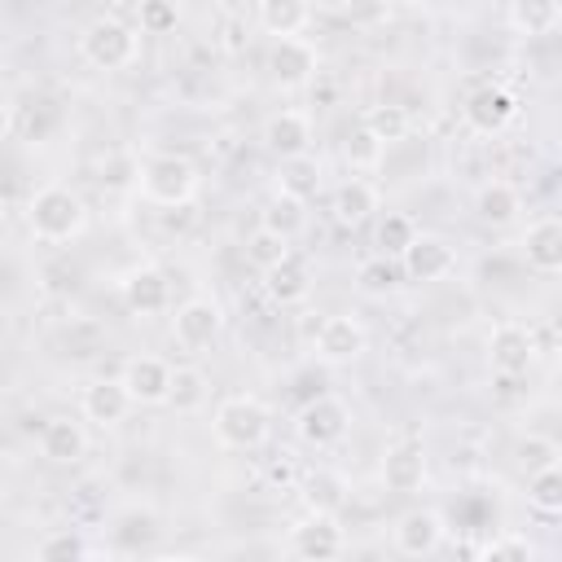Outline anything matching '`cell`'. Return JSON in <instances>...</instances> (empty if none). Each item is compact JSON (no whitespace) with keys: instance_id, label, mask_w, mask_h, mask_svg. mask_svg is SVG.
Segmentation results:
<instances>
[{"instance_id":"obj_16","label":"cell","mask_w":562,"mask_h":562,"mask_svg":"<svg viewBox=\"0 0 562 562\" xmlns=\"http://www.w3.org/2000/svg\"><path fill=\"white\" fill-rule=\"evenodd\" d=\"M132 408H136V404H132L123 378H92V382L79 391V413H83V422H92L97 430L123 426Z\"/></svg>"},{"instance_id":"obj_34","label":"cell","mask_w":562,"mask_h":562,"mask_svg":"<svg viewBox=\"0 0 562 562\" xmlns=\"http://www.w3.org/2000/svg\"><path fill=\"white\" fill-rule=\"evenodd\" d=\"M382 158H386V145H382L364 123H356V127L342 136V162H347L351 171H373V167H382Z\"/></svg>"},{"instance_id":"obj_20","label":"cell","mask_w":562,"mask_h":562,"mask_svg":"<svg viewBox=\"0 0 562 562\" xmlns=\"http://www.w3.org/2000/svg\"><path fill=\"white\" fill-rule=\"evenodd\" d=\"M474 220L487 228H509L522 220V189L514 180H483L474 189Z\"/></svg>"},{"instance_id":"obj_30","label":"cell","mask_w":562,"mask_h":562,"mask_svg":"<svg viewBox=\"0 0 562 562\" xmlns=\"http://www.w3.org/2000/svg\"><path fill=\"white\" fill-rule=\"evenodd\" d=\"M386 149L391 145H400V140H408V132H413V119H408V110L404 105H395V101H382V105H369L364 110V119H360Z\"/></svg>"},{"instance_id":"obj_24","label":"cell","mask_w":562,"mask_h":562,"mask_svg":"<svg viewBox=\"0 0 562 562\" xmlns=\"http://www.w3.org/2000/svg\"><path fill=\"white\" fill-rule=\"evenodd\" d=\"M299 496H303L307 509L338 514V509L347 505V496H351V483H347L342 470H334V465H316V470L299 474Z\"/></svg>"},{"instance_id":"obj_42","label":"cell","mask_w":562,"mask_h":562,"mask_svg":"<svg viewBox=\"0 0 562 562\" xmlns=\"http://www.w3.org/2000/svg\"><path fill=\"white\" fill-rule=\"evenodd\" d=\"M246 40H250V26H246L241 18H228V22H224V35H220V48L237 53V48H246Z\"/></svg>"},{"instance_id":"obj_19","label":"cell","mask_w":562,"mask_h":562,"mask_svg":"<svg viewBox=\"0 0 562 562\" xmlns=\"http://www.w3.org/2000/svg\"><path fill=\"white\" fill-rule=\"evenodd\" d=\"M123 386H127V395H132V404H167V386H171V364L162 360V356H149V351H140V356H132L127 364H123Z\"/></svg>"},{"instance_id":"obj_17","label":"cell","mask_w":562,"mask_h":562,"mask_svg":"<svg viewBox=\"0 0 562 562\" xmlns=\"http://www.w3.org/2000/svg\"><path fill=\"white\" fill-rule=\"evenodd\" d=\"M378 206H382L378 184L364 180V176H347V180L329 193V215H334L338 228H360V224H369V220L378 215Z\"/></svg>"},{"instance_id":"obj_27","label":"cell","mask_w":562,"mask_h":562,"mask_svg":"<svg viewBox=\"0 0 562 562\" xmlns=\"http://www.w3.org/2000/svg\"><path fill=\"white\" fill-rule=\"evenodd\" d=\"M211 386H206V373L198 364H171V386H167V408L176 413H198L206 404Z\"/></svg>"},{"instance_id":"obj_6","label":"cell","mask_w":562,"mask_h":562,"mask_svg":"<svg viewBox=\"0 0 562 562\" xmlns=\"http://www.w3.org/2000/svg\"><path fill=\"white\" fill-rule=\"evenodd\" d=\"M461 119H465V127H470L474 136H501V132H509L514 119H518V97H514L505 83H479V88L465 97Z\"/></svg>"},{"instance_id":"obj_37","label":"cell","mask_w":562,"mask_h":562,"mask_svg":"<svg viewBox=\"0 0 562 562\" xmlns=\"http://www.w3.org/2000/svg\"><path fill=\"white\" fill-rule=\"evenodd\" d=\"M176 22H180L176 0H140L136 4V31H145V35H171Z\"/></svg>"},{"instance_id":"obj_28","label":"cell","mask_w":562,"mask_h":562,"mask_svg":"<svg viewBox=\"0 0 562 562\" xmlns=\"http://www.w3.org/2000/svg\"><path fill=\"white\" fill-rule=\"evenodd\" d=\"M356 285H360V294H369V299H386V294H395L400 285H404V272H400V259H391V255H369L360 268H356Z\"/></svg>"},{"instance_id":"obj_13","label":"cell","mask_w":562,"mask_h":562,"mask_svg":"<svg viewBox=\"0 0 562 562\" xmlns=\"http://www.w3.org/2000/svg\"><path fill=\"white\" fill-rule=\"evenodd\" d=\"M400 272H404V281H443L457 272V246L439 233L417 228V237L400 255Z\"/></svg>"},{"instance_id":"obj_32","label":"cell","mask_w":562,"mask_h":562,"mask_svg":"<svg viewBox=\"0 0 562 562\" xmlns=\"http://www.w3.org/2000/svg\"><path fill=\"white\" fill-rule=\"evenodd\" d=\"M413 237H417V224H413V215H404V211H382L378 224H373V246H378V255L400 259Z\"/></svg>"},{"instance_id":"obj_9","label":"cell","mask_w":562,"mask_h":562,"mask_svg":"<svg viewBox=\"0 0 562 562\" xmlns=\"http://www.w3.org/2000/svg\"><path fill=\"white\" fill-rule=\"evenodd\" d=\"M294 430H299V439H303L307 448H334V443H342L347 430H351V408H347V400H338V395H316V400H307V404L299 408Z\"/></svg>"},{"instance_id":"obj_45","label":"cell","mask_w":562,"mask_h":562,"mask_svg":"<svg viewBox=\"0 0 562 562\" xmlns=\"http://www.w3.org/2000/svg\"><path fill=\"white\" fill-rule=\"evenodd\" d=\"M4 70H9V53H4V44H0V79H4Z\"/></svg>"},{"instance_id":"obj_4","label":"cell","mask_w":562,"mask_h":562,"mask_svg":"<svg viewBox=\"0 0 562 562\" xmlns=\"http://www.w3.org/2000/svg\"><path fill=\"white\" fill-rule=\"evenodd\" d=\"M79 57L97 70H127L140 57V31L123 18H114V13L92 18L79 31Z\"/></svg>"},{"instance_id":"obj_44","label":"cell","mask_w":562,"mask_h":562,"mask_svg":"<svg viewBox=\"0 0 562 562\" xmlns=\"http://www.w3.org/2000/svg\"><path fill=\"white\" fill-rule=\"evenodd\" d=\"M347 4H351V0H312V9L334 13V18H342V13H347Z\"/></svg>"},{"instance_id":"obj_5","label":"cell","mask_w":562,"mask_h":562,"mask_svg":"<svg viewBox=\"0 0 562 562\" xmlns=\"http://www.w3.org/2000/svg\"><path fill=\"white\" fill-rule=\"evenodd\" d=\"M312 351H316L321 364H334V369L356 364V360L369 351V329H364V321L351 316V312H329V316L316 325V334H312Z\"/></svg>"},{"instance_id":"obj_47","label":"cell","mask_w":562,"mask_h":562,"mask_svg":"<svg viewBox=\"0 0 562 562\" xmlns=\"http://www.w3.org/2000/svg\"><path fill=\"white\" fill-rule=\"evenodd\" d=\"M0 224H4V206H0Z\"/></svg>"},{"instance_id":"obj_14","label":"cell","mask_w":562,"mask_h":562,"mask_svg":"<svg viewBox=\"0 0 562 562\" xmlns=\"http://www.w3.org/2000/svg\"><path fill=\"white\" fill-rule=\"evenodd\" d=\"M119 299H123V307H127L132 316H162V312L171 307V281H167L162 268L136 263V268L123 272Z\"/></svg>"},{"instance_id":"obj_41","label":"cell","mask_w":562,"mask_h":562,"mask_svg":"<svg viewBox=\"0 0 562 562\" xmlns=\"http://www.w3.org/2000/svg\"><path fill=\"white\" fill-rule=\"evenodd\" d=\"M268 483H272V487H281V492L299 483V465H294V457H290V452H281V457H272V461H268Z\"/></svg>"},{"instance_id":"obj_8","label":"cell","mask_w":562,"mask_h":562,"mask_svg":"<svg viewBox=\"0 0 562 562\" xmlns=\"http://www.w3.org/2000/svg\"><path fill=\"white\" fill-rule=\"evenodd\" d=\"M316 70H321V53H316L312 40H303V35H281V40H272L268 75H272V83H277L281 92L307 88V83L316 79Z\"/></svg>"},{"instance_id":"obj_12","label":"cell","mask_w":562,"mask_h":562,"mask_svg":"<svg viewBox=\"0 0 562 562\" xmlns=\"http://www.w3.org/2000/svg\"><path fill=\"white\" fill-rule=\"evenodd\" d=\"M290 553L294 558H342L347 553V531L338 522V514H321V509H307L294 527H290Z\"/></svg>"},{"instance_id":"obj_39","label":"cell","mask_w":562,"mask_h":562,"mask_svg":"<svg viewBox=\"0 0 562 562\" xmlns=\"http://www.w3.org/2000/svg\"><path fill=\"white\" fill-rule=\"evenodd\" d=\"M483 558H496V562H509V558L531 562V558H536V544H531L527 531H501V536H492V540L483 544Z\"/></svg>"},{"instance_id":"obj_33","label":"cell","mask_w":562,"mask_h":562,"mask_svg":"<svg viewBox=\"0 0 562 562\" xmlns=\"http://www.w3.org/2000/svg\"><path fill=\"white\" fill-rule=\"evenodd\" d=\"M527 505L544 518L562 514V465H544L527 474Z\"/></svg>"},{"instance_id":"obj_3","label":"cell","mask_w":562,"mask_h":562,"mask_svg":"<svg viewBox=\"0 0 562 562\" xmlns=\"http://www.w3.org/2000/svg\"><path fill=\"white\" fill-rule=\"evenodd\" d=\"M136 184L154 206H189L202 189V176L184 154H149L136 167Z\"/></svg>"},{"instance_id":"obj_2","label":"cell","mask_w":562,"mask_h":562,"mask_svg":"<svg viewBox=\"0 0 562 562\" xmlns=\"http://www.w3.org/2000/svg\"><path fill=\"white\" fill-rule=\"evenodd\" d=\"M211 430L228 452H259L272 439V408L259 395H224L211 413Z\"/></svg>"},{"instance_id":"obj_43","label":"cell","mask_w":562,"mask_h":562,"mask_svg":"<svg viewBox=\"0 0 562 562\" xmlns=\"http://www.w3.org/2000/svg\"><path fill=\"white\" fill-rule=\"evenodd\" d=\"M9 132H13V101L0 92V140H4Z\"/></svg>"},{"instance_id":"obj_36","label":"cell","mask_w":562,"mask_h":562,"mask_svg":"<svg viewBox=\"0 0 562 562\" xmlns=\"http://www.w3.org/2000/svg\"><path fill=\"white\" fill-rule=\"evenodd\" d=\"M35 553L48 558V562H57V558H88V553H92V540H88L79 527H57V531H48V536L35 544Z\"/></svg>"},{"instance_id":"obj_23","label":"cell","mask_w":562,"mask_h":562,"mask_svg":"<svg viewBox=\"0 0 562 562\" xmlns=\"http://www.w3.org/2000/svg\"><path fill=\"white\" fill-rule=\"evenodd\" d=\"M40 452H44V461H53V465H75V461H83V452H88V430H83V422H75V417H48V422L40 426Z\"/></svg>"},{"instance_id":"obj_38","label":"cell","mask_w":562,"mask_h":562,"mask_svg":"<svg viewBox=\"0 0 562 562\" xmlns=\"http://www.w3.org/2000/svg\"><path fill=\"white\" fill-rule=\"evenodd\" d=\"M294 246H290V237H281V233H272V228H255L250 233V241H246V255H250V263L263 272V268H272L277 259H285Z\"/></svg>"},{"instance_id":"obj_31","label":"cell","mask_w":562,"mask_h":562,"mask_svg":"<svg viewBox=\"0 0 562 562\" xmlns=\"http://www.w3.org/2000/svg\"><path fill=\"white\" fill-rule=\"evenodd\" d=\"M277 189H281V193H290V198H299V202L316 198V189H321V162H316L312 154H299V158H281V176H277Z\"/></svg>"},{"instance_id":"obj_22","label":"cell","mask_w":562,"mask_h":562,"mask_svg":"<svg viewBox=\"0 0 562 562\" xmlns=\"http://www.w3.org/2000/svg\"><path fill=\"white\" fill-rule=\"evenodd\" d=\"M263 290H268V299H272L277 307L303 303V299L312 294V263H307L299 250H290L285 259H277L272 268H263Z\"/></svg>"},{"instance_id":"obj_7","label":"cell","mask_w":562,"mask_h":562,"mask_svg":"<svg viewBox=\"0 0 562 562\" xmlns=\"http://www.w3.org/2000/svg\"><path fill=\"white\" fill-rule=\"evenodd\" d=\"M171 334H176V347L184 351H206L220 342L224 334V307L211 299V294H193L176 307L171 316Z\"/></svg>"},{"instance_id":"obj_18","label":"cell","mask_w":562,"mask_h":562,"mask_svg":"<svg viewBox=\"0 0 562 562\" xmlns=\"http://www.w3.org/2000/svg\"><path fill=\"white\" fill-rule=\"evenodd\" d=\"M378 474H382L386 492H400V496L417 492V487L426 483V448H422L417 439H400V443H391V448L382 452Z\"/></svg>"},{"instance_id":"obj_21","label":"cell","mask_w":562,"mask_h":562,"mask_svg":"<svg viewBox=\"0 0 562 562\" xmlns=\"http://www.w3.org/2000/svg\"><path fill=\"white\" fill-rule=\"evenodd\" d=\"M522 259L540 277L562 272V220L558 215H540L522 228Z\"/></svg>"},{"instance_id":"obj_35","label":"cell","mask_w":562,"mask_h":562,"mask_svg":"<svg viewBox=\"0 0 562 562\" xmlns=\"http://www.w3.org/2000/svg\"><path fill=\"white\" fill-rule=\"evenodd\" d=\"M514 461H518V470H544V465H562V448H558V439H549V435H522L518 443H514Z\"/></svg>"},{"instance_id":"obj_26","label":"cell","mask_w":562,"mask_h":562,"mask_svg":"<svg viewBox=\"0 0 562 562\" xmlns=\"http://www.w3.org/2000/svg\"><path fill=\"white\" fill-rule=\"evenodd\" d=\"M509 26L527 40H544L562 26V0H509Z\"/></svg>"},{"instance_id":"obj_29","label":"cell","mask_w":562,"mask_h":562,"mask_svg":"<svg viewBox=\"0 0 562 562\" xmlns=\"http://www.w3.org/2000/svg\"><path fill=\"white\" fill-rule=\"evenodd\" d=\"M303 224H307V202H299V198H290V193H272L268 198V206L259 211V228H272V233H281V237H299L303 233Z\"/></svg>"},{"instance_id":"obj_15","label":"cell","mask_w":562,"mask_h":562,"mask_svg":"<svg viewBox=\"0 0 562 562\" xmlns=\"http://www.w3.org/2000/svg\"><path fill=\"white\" fill-rule=\"evenodd\" d=\"M312 140H316V127H312V114L307 110H272L263 119V149L272 158H299V154H312Z\"/></svg>"},{"instance_id":"obj_11","label":"cell","mask_w":562,"mask_h":562,"mask_svg":"<svg viewBox=\"0 0 562 562\" xmlns=\"http://www.w3.org/2000/svg\"><path fill=\"white\" fill-rule=\"evenodd\" d=\"M443 540H448V522H443V514L430 509V505H417V509L400 514L395 527H391V544H395V553H404V558H430V553L443 549Z\"/></svg>"},{"instance_id":"obj_46","label":"cell","mask_w":562,"mask_h":562,"mask_svg":"<svg viewBox=\"0 0 562 562\" xmlns=\"http://www.w3.org/2000/svg\"><path fill=\"white\" fill-rule=\"evenodd\" d=\"M391 4H417V0H391Z\"/></svg>"},{"instance_id":"obj_40","label":"cell","mask_w":562,"mask_h":562,"mask_svg":"<svg viewBox=\"0 0 562 562\" xmlns=\"http://www.w3.org/2000/svg\"><path fill=\"white\" fill-rule=\"evenodd\" d=\"M386 13H391V0H351L342 18L356 26H378V22H386Z\"/></svg>"},{"instance_id":"obj_25","label":"cell","mask_w":562,"mask_h":562,"mask_svg":"<svg viewBox=\"0 0 562 562\" xmlns=\"http://www.w3.org/2000/svg\"><path fill=\"white\" fill-rule=\"evenodd\" d=\"M255 22L281 40V35H303L312 22V0H255Z\"/></svg>"},{"instance_id":"obj_1","label":"cell","mask_w":562,"mask_h":562,"mask_svg":"<svg viewBox=\"0 0 562 562\" xmlns=\"http://www.w3.org/2000/svg\"><path fill=\"white\" fill-rule=\"evenodd\" d=\"M26 224H31V233H35L40 241L66 246V241L83 237V228H88V206H83V198H79L70 184L53 180V184H40V189L31 193V202H26Z\"/></svg>"},{"instance_id":"obj_10","label":"cell","mask_w":562,"mask_h":562,"mask_svg":"<svg viewBox=\"0 0 562 562\" xmlns=\"http://www.w3.org/2000/svg\"><path fill=\"white\" fill-rule=\"evenodd\" d=\"M540 356V342H536V329L522 325V321H501L492 334H487V364L492 373H531Z\"/></svg>"}]
</instances>
